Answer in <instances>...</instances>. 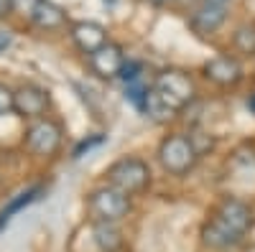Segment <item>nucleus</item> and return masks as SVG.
<instances>
[{"mask_svg":"<svg viewBox=\"0 0 255 252\" xmlns=\"http://www.w3.org/2000/svg\"><path fill=\"white\" fill-rule=\"evenodd\" d=\"M253 224V214H250V206L240 199H225L217 209V214L212 217V222L204 227V242L209 247H217V250H225V247H232L238 245L245 232Z\"/></svg>","mask_w":255,"mask_h":252,"instance_id":"1","label":"nucleus"},{"mask_svg":"<svg viewBox=\"0 0 255 252\" xmlns=\"http://www.w3.org/2000/svg\"><path fill=\"white\" fill-rule=\"evenodd\" d=\"M108 183L115 186L118 191L128 194V196H135L140 191H145L148 183H151V168H148L145 161L140 158H120L108 168Z\"/></svg>","mask_w":255,"mask_h":252,"instance_id":"2","label":"nucleus"},{"mask_svg":"<svg viewBox=\"0 0 255 252\" xmlns=\"http://www.w3.org/2000/svg\"><path fill=\"white\" fill-rule=\"evenodd\" d=\"M199 153L194 148V143H191L189 135L184 133H174V135H168L163 138V143L158 145V161L161 166L166 168L171 176H184L189 173L191 168H194Z\"/></svg>","mask_w":255,"mask_h":252,"instance_id":"3","label":"nucleus"},{"mask_svg":"<svg viewBox=\"0 0 255 252\" xmlns=\"http://www.w3.org/2000/svg\"><path fill=\"white\" fill-rule=\"evenodd\" d=\"M87 209L95 222H120L130 212V196L118 191L115 186H100L90 194Z\"/></svg>","mask_w":255,"mask_h":252,"instance_id":"4","label":"nucleus"},{"mask_svg":"<svg viewBox=\"0 0 255 252\" xmlns=\"http://www.w3.org/2000/svg\"><path fill=\"white\" fill-rule=\"evenodd\" d=\"M153 87L161 92V97L171 104L176 112L194 102V94H197V87H194V82H191V77L179 72V69L161 72L156 77V82H153Z\"/></svg>","mask_w":255,"mask_h":252,"instance_id":"5","label":"nucleus"},{"mask_svg":"<svg viewBox=\"0 0 255 252\" xmlns=\"http://www.w3.org/2000/svg\"><path fill=\"white\" fill-rule=\"evenodd\" d=\"M61 138H64V133H61L59 122H54L49 117H38V120H31L28 130H26V148L33 156L49 158L61 148Z\"/></svg>","mask_w":255,"mask_h":252,"instance_id":"6","label":"nucleus"},{"mask_svg":"<svg viewBox=\"0 0 255 252\" xmlns=\"http://www.w3.org/2000/svg\"><path fill=\"white\" fill-rule=\"evenodd\" d=\"M49 110V92L36 87V84H23L13 94V112H18L23 120H38Z\"/></svg>","mask_w":255,"mask_h":252,"instance_id":"7","label":"nucleus"},{"mask_svg":"<svg viewBox=\"0 0 255 252\" xmlns=\"http://www.w3.org/2000/svg\"><path fill=\"white\" fill-rule=\"evenodd\" d=\"M123 64H125L123 49H120L118 44H110V41H108V44H102L97 51L90 54V67H92V72H95L97 77H102V79H115V77H120Z\"/></svg>","mask_w":255,"mask_h":252,"instance_id":"8","label":"nucleus"},{"mask_svg":"<svg viewBox=\"0 0 255 252\" xmlns=\"http://www.w3.org/2000/svg\"><path fill=\"white\" fill-rule=\"evenodd\" d=\"M204 77L209 82H215L217 87H235V84L243 79V67L235 56H215L204 64Z\"/></svg>","mask_w":255,"mask_h":252,"instance_id":"9","label":"nucleus"},{"mask_svg":"<svg viewBox=\"0 0 255 252\" xmlns=\"http://www.w3.org/2000/svg\"><path fill=\"white\" fill-rule=\"evenodd\" d=\"M225 20H227V5H215V3L202 0V5L189 18V26L199 36H212V33H217L222 28Z\"/></svg>","mask_w":255,"mask_h":252,"instance_id":"10","label":"nucleus"},{"mask_svg":"<svg viewBox=\"0 0 255 252\" xmlns=\"http://www.w3.org/2000/svg\"><path fill=\"white\" fill-rule=\"evenodd\" d=\"M72 41L77 44L79 51L92 54L102 44H108V31H105V26L95 23V20H79V23L72 26Z\"/></svg>","mask_w":255,"mask_h":252,"instance_id":"11","label":"nucleus"},{"mask_svg":"<svg viewBox=\"0 0 255 252\" xmlns=\"http://www.w3.org/2000/svg\"><path fill=\"white\" fill-rule=\"evenodd\" d=\"M31 20L41 31H59V28L67 26V13H64V8H59L56 3H51V0H38Z\"/></svg>","mask_w":255,"mask_h":252,"instance_id":"12","label":"nucleus"},{"mask_svg":"<svg viewBox=\"0 0 255 252\" xmlns=\"http://www.w3.org/2000/svg\"><path fill=\"white\" fill-rule=\"evenodd\" d=\"M92 242L100 252H120L123 235L118 229V222H95L92 224Z\"/></svg>","mask_w":255,"mask_h":252,"instance_id":"13","label":"nucleus"},{"mask_svg":"<svg viewBox=\"0 0 255 252\" xmlns=\"http://www.w3.org/2000/svg\"><path fill=\"white\" fill-rule=\"evenodd\" d=\"M143 112L151 117V120H156V122H166V120H171V117L176 115V110L161 97V92H158L156 87L148 89V94H145V104H143Z\"/></svg>","mask_w":255,"mask_h":252,"instance_id":"14","label":"nucleus"},{"mask_svg":"<svg viewBox=\"0 0 255 252\" xmlns=\"http://www.w3.org/2000/svg\"><path fill=\"white\" fill-rule=\"evenodd\" d=\"M38 194H41V186H33V188H26V191H20L8 206H3V212H0V227L8 224V222L13 219V214H18L23 206H28L31 201H36Z\"/></svg>","mask_w":255,"mask_h":252,"instance_id":"15","label":"nucleus"},{"mask_svg":"<svg viewBox=\"0 0 255 252\" xmlns=\"http://www.w3.org/2000/svg\"><path fill=\"white\" fill-rule=\"evenodd\" d=\"M232 49L243 56H255V23L238 26L232 33Z\"/></svg>","mask_w":255,"mask_h":252,"instance_id":"16","label":"nucleus"},{"mask_svg":"<svg viewBox=\"0 0 255 252\" xmlns=\"http://www.w3.org/2000/svg\"><path fill=\"white\" fill-rule=\"evenodd\" d=\"M145 94H148V89L143 87V84L135 79V82H128V89H125V97L130 99L138 110H143V104H145Z\"/></svg>","mask_w":255,"mask_h":252,"instance_id":"17","label":"nucleus"},{"mask_svg":"<svg viewBox=\"0 0 255 252\" xmlns=\"http://www.w3.org/2000/svg\"><path fill=\"white\" fill-rule=\"evenodd\" d=\"M140 69H143L140 61H125L123 69H120V79H123L125 84H128V82H135V79L140 77Z\"/></svg>","mask_w":255,"mask_h":252,"instance_id":"18","label":"nucleus"},{"mask_svg":"<svg viewBox=\"0 0 255 252\" xmlns=\"http://www.w3.org/2000/svg\"><path fill=\"white\" fill-rule=\"evenodd\" d=\"M13 89L5 87V84H0V115H5V112H13Z\"/></svg>","mask_w":255,"mask_h":252,"instance_id":"19","label":"nucleus"},{"mask_svg":"<svg viewBox=\"0 0 255 252\" xmlns=\"http://www.w3.org/2000/svg\"><path fill=\"white\" fill-rule=\"evenodd\" d=\"M38 5V0H13V13H20L23 18H31Z\"/></svg>","mask_w":255,"mask_h":252,"instance_id":"20","label":"nucleus"},{"mask_svg":"<svg viewBox=\"0 0 255 252\" xmlns=\"http://www.w3.org/2000/svg\"><path fill=\"white\" fill-rule=\"evenodd\" d=\"M13 46V36L8 31H0V54H5Z\"/></svg>","mask_w":255,"mask_h":252,"instance_id":"21","label":"nucleus"},{"mask_svg":"<svg viewBox=\"0 0 255 252\" xmlns=\"http://www.w3.org/2000/svg\"><path fill=\"white\" fill-rule=\"evenodd\" d=\"M100 143H102V138H95V140H90V143H87V140H84V143L79 145V148L74 151V158H82V153H84V151H90V148H92V145H100Z\"/></svg>","mask_w":255,"mask_h":252,"instance_id":"22","label":"nucleus"},{"mask_svg":"<svg viewBox=\"0 0 255 252\" xmlns=\"http://www.w3.org/2000/svg\"><path fill=\"white\" fill-rule=\"evenodd\" d=\"M13 13V0H0V20Z\"/></svg>","mask_w":255,"mask_h":252,"instance_id":"23","label":"nucleus"},{"mask_svg":"<svg viewBox=\"0 0 255 252\" xmlns=\"http://www.w3.org/2000/svg\"><path fill=\"white\" fill-rule=\"evenodd\" d=\"M168 3H174V5H189V3H194V0H168Z\"/></svg>","mask_w":255,"mask_h":252,"instance_id":"24","label":"nucleus"},{"mask_svg":"<svg viewBox=\"0 0 255 252\" xmlns=\"http://www.w3.org/2000/svg\"><path fill=\"white\" fill-rule=\"evenodd\" d=\"M207 3H215V5H230L232 0H207Z\"/></svg>","mask_w":255,"mask_h":252,"instance_id":"25","label":"nucleus"},{"mask_svg":"<svg viewBox=\"0 0 255 252\" xmlns=\"http://www.w3.org/2000/svg\"><path fill=\"white\" fill-rule=\"evenodd\" d=\"M148 3H153V5H163V3H168V0H148Z\"/></svg>","mask_w":255,"mask_h":252,"instance_id":"26","label":"nucleus"},{"mask_svg":"<svg viewBox=\"0 0 255 252\" xmlns=\"http://www.w3.org/2000/svg\"><path fill=\"white\" fill-rule=\"evenodd\" d=\"M250 107H253V110H255V99H253V102H250Z\"/></svg>","mask_w":255,"mask_h":252,"instance_id":"27","label":"nucleus"}]
</instances>
